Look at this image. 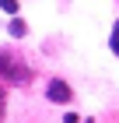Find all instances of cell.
<instances>
[{"label": "cell", "instance_id": "2", "mask_svg": "<svg viewBox=\"0 0 119 123\" xmlns=\"http://www.w3.org/2000/svg\"><path fill=\"white\" fill-rule=\"evenodd\" d=\"M46 95H49V102H70V85H67V81H49V88H46Z\"/></svg>", "mask_w": 119, "mask_h": 123}, {"label": "cell", "instance_id": "5", "mask_svg": "<svg viewBox=\"0 0 119 123\" xmlns=\"http://www.w3.org/2000/svg\"><path fill=\"white\" fill-rule=\"evenodd\" d=\"M4 105H7V98H4V92H0V116H4Z\"/></svg>", "mask_w": 119, "mask_h": 123}, {"label": "cell", "instance_id": "1", "mask_svg": "<svg viewBox=\"0 0 119 123\" xmlns=\"http://www.w3.org/2000/svg\"><path fill=\"white\" fill-rule=\"evenodd\" d=\"M0 77H4L7 85H28V81H32V67H28L25 60H18L14 53L0 49Z\"/></svg>", "mask_w": 119, "mask_h": 123}, {"label": "cell", "instance_id": "3", "mask_svg": "<svg viewBox=\"0 0 119 123\" xmlns=\"http://www.w3.org/2000/svg\"><path fill=\"white\" fill-rule=\"evenodd\" d=\"M25 21H21V18H11V35H14V39H21V35H25Z\"/></svg>", "mask_w": 119, "mask_h": 123}, {"label": "cell", "instance_id": "4", "mask_svg": "<svg viewBox=\"0 0 119 123\" xmlns=\"http://www.w3.org/2000/svg\"><path fill=\"white\" fill-rule=\"evenodd\" d=\"M0 7L7 11V14H18V0H0Z\"/></svg>", "mask_w": 119, "mask_h": 123}]
</instances>
